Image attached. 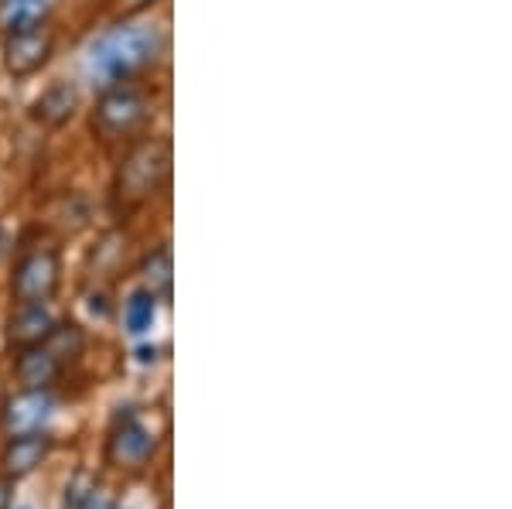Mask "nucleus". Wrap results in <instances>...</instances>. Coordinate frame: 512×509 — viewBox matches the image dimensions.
Instances as JSON below:
<instances>
[{
    "label": "nucleus",
    "instance_id": "obj_7",
    "mask_svg": "<svg viewBox=\"0 0 512 509\" xmlns=\"http://www.w3.org/2000/svg\"><path fill=\"white\" fill-rule=\"evenodd\" d=\"M52 451V438L45 431H31V434H11L4 451H0V472L7 479H24L38 469L41 462Z\"/></svg>",
    "mask_w": 512,
    "mask_h": 509
},
{
    "label": "nucleus",
    "instance_id": "obj_14",
    "mask_svg": "<svg viewBox=\"0 0 512 509\" xmlns=\"http://www.w3.org/2000/svg\"><path fill=\"white\" fill-rule=\"evenodd\" d=\"M154 301H158V294H151V291H137L134 298L127 301V311H123V322H127V332H147V328L154 325Z\"/></svg>",
    "mask_w": 512,
    "mask_h": 509
},
{
    "label": "nucleus",
    "instance_id": "obj_2",
    "mask_svg": "<svg viewBox=\"0 0 512 509\" xmlns=\"http://www.w3.org/2000/svg\"><path fill=\"white\" fill-rule=\"evenodd\" d=\"M171 171V144L168 141H140L127 151L117 171V199L123 205H144L161 192Z\"/></svg>",
    "mask_w": 512,
    "mask_h": 509
},
{
    "label": "nucleus",
    "instance_id": "obj_17",
    "mask_svg": "<svg viewBox=\"0 0 512 509\" xmlns=\"http://www.w3.org/2000/svg\"><path fill=\"white\" fill-rule=\"evenodd\" d=\"M120 4H123V11H127V14H134V11H144V7H151L154 0H120Z\"/></svg>",
    "mask_w": 512,
    "mask_h": 509
},
{
    "label": "nucleus",
    "instance_id": "obj_11",
    "mask_svg": "<svg viewBox=\"0 0 512 509\" xmlns=\"http://www.w3.org/2000/svg\"><path fill=\"white\" fill-rule=\"evenodd\" d=\"M79 110V89L72 82H52L35 103V117L48 127H62Z\"/></svg>",
    "mask_w": 512,
    "mask_h": 509
},
{
    "label": "nucleus",
    "instance_id": "obj_8",
    "mask_svg": "<svg viewBox=\"0 0 512 509\" xmlns=\"http://www.w3.org/2000/svg\"><path fill=\"white\" fill-rule=\"evenodd\" d=\"M154 448H158L154 434L147 428H140L134 417H127V421L117 424V431L110 434L106 455H110V462L120 465V469H140V465L151 462Z\"/></svg>",
    "mask_w": 512,
    "mask_h": 509
},
{
    "label": "nucleus",
    "instance_id": "obj_16",
    "mask_svg": "<svg viewBox=\"0 0 512 509\" xmlns=\"http://www.w3.org/2000/svg\"><path fill=\"white\" fill-rule=\"evenodd\" d=\"M11 496H14V479L0 475V509H11Z\"/></svg>",
    "mask_w": 512,
    "mask_h": 509
},
{
    "label": "nucleus",
    "instance_id": "obj_13",
    "mask_svg": "<svg viewBox=\"0 0 512 509\" xmlns=\"http://www.w3.org/2000/svg\"><path fill=\"white\" fill-rule=\"evenodd\" d=\"M41 346H48L59 359H76L79 352L86 349V335H82V328L72 325V322H65V325L55 322L52 335H48V339L41 342Z\"/></svg>",
    "mask_w": 512,
    "mask_h": 509
},
{
    "label": "nucleus",
    "instance_id": "obj_9",
    "mask_svg": "<svg viewBox=\"0 0 512 509\" xmlns=\"http://www.w3.org/2000/svg\"><path fill=\"white\" fill-rule=\"evenodd\" d=\"M14 376L21 390H48L62 376V359L48 346H28L14 359Z\"/></svg>",
    "mask_w": 512,
    "mask_h": 509
},
{
    "label": "nucleus",
    "instance_id": "obj_5",
    "mask_svg": "<svg viewBox=\"0 0 512 509\" xmlns=\"http://www.w3.org/2000/svg\"><path fill=\"white\" fill-rule=\"evenodd\" d=\"M55 52V35L52 28L38 24V28H28V31H14L7 35L4 41V65L11 76H35V72L52 59Z\"/></svg>",
    "mask_w": 512,
    "mask_h": 509
},
{
    "label": "nucleus",
    "instance_id": "obj_1",
    "mask_svg": "<svg viewBox=\"0 0 512 509\" xmlns=\"http://www.w3.org/2000/svg\"><path fill=\"white\" fill-rule=\"evenodd\" d=\"M161 48L164 35L154 24H120V28L106 31L93 45L89 69H93V76L106 82H120L158 62Z\"/></svg>",
    "mask_w": 512,
    "mask_h": 509
},
{
    "label": "nucleus",
    "instance_id": "obj_15",
    "mask_svg": "<svg viewBox=\"0 0 512 509\" xmlns=\"http://www.w3.org/2000/svg\"><path fill=\"white\" fill-rule=\"evenodd\" d=\"M144 277H147V287L151 294H161V298H171V253L164 250H154L144 264Z\"/></svg>",
    "mask_w": 512,
    "mask_h": 509
},
{
    "label": "nucleus",
    "instance_id": "obj_10",
    "mask_svg": "<svg viewBox=\"0 0 512 509\" xmlns=\"http://www.w3.org/2000/svg\"><path fill=\"white\" fill-rule=\"evenodd\" d=\"M52 328H55V318L45 301H28V305H18L11 322H7V339L18 349L41 346V342L52 335Z\"/></svg>",
    "mask_w": 512,
    "mask_h": 509
},
{
    "label": "nucleus",
    "instance_id": "obj_12",
    "mask_svg": "<svg viewBox=\"0 0 512 509\" xmlns=\"http://www.w3.org/2000/svg\"><path fill=\"white\" fill-rule=\"evenodd\" d=\"M45 18H48V0H0V28L7 35L38 28V24H45Z\"/></svg>",
    "mask_w": 512,
    "mask_h": 509
},
{
    "label": "nucleus",
    "instance_id": "obj_3",
    "mask_svg": "<svg viewBox=\"0 0 512 509\" xmlns=\"http://www.w3.org/2000/svg\"><path fill=\"white\" fill-rule=\"evenodd\" d=\"M147 120H151V106H147L144 93L120 86L103 93V100L96 103L93 130L103 141H123V137H134Z\"/></svg>",
    "mask_w": 512,
    "mask_h": 509
},
{
    "label": "nucleus",
    "instance_id": "obj_6",
    "mask_svg": "<svg viewBox=\"0 0 512 509\" xmlns=\"http://www.w3.org/2000/svg\"><path fill=\"white\" fill-rule=\"evenodd\" d=\"M55 400L48 390H21L18 397H11L4 404V414H0V424H4L7 434H31L41 431V424L52 417Z\"/></svg>",
    "mask_w": 512,
    "mask_h": 509
},
{
    "label": "nucleus",
    "instance_id": "obj_4",
    "mask_svg": "<svg viewBox=\"0 0 512 509\" xmlns=\"http://www.w3.org/2000/svg\"><path fill=\"white\" fill-rule=\"evenodd\" d=\"M62 281V260L55 250H35L28 257L18 260L11 277V294L18 305H28V301H48L55 291H59Z\"/></svg>",
    "mask_w": 512,
    "mask_h": 509
}]
</instances>
